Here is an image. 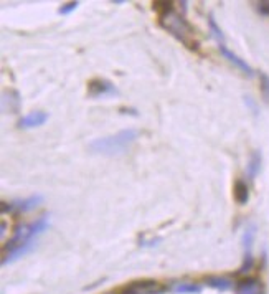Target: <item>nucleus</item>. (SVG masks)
Listing matches in <instances>:
<instances>
[{"instance_id":"f257e3e1","label":"nucleus","mask_w":269,"mask_h":294,"mask_svg":"<svg viewBox=\"0 0 269 294\" xmlns=\"http://www.w3.org/2000/svg\"><path fill=\"white\" fill-rule=\"evenodd\" d=\"M158 25L167 30L174 38H177L190 51L200 50V42L195 38V28L183 15H180L175 10L164 13V15L158 17Z\"/></svg>"},{"instance_id":"dca6fc26","label":"nucleus","mask_w":269,"mask_h":294,"mask_svg":"<svg viewBox=\"0 0 269 294\" xmlns=\"http://www.w3.org/2000/svg\"><path fill=\"white\" fill-rule=\"evenodd\" d=\"M258 76H259V91H261V96L264 102L269 104V74L264 73V71H259Z\"/></svg>"},{"instance_id":"aec40b11","label":"nucleus","mask_w":269,"mask_h":294,"mask_svg":"<svg viewBox=\"0 0 269 294\" xmlns=\"http://www.w3.org/2000/svg\"><path fill=\"white\" fill-rule=\"evenodd\" d=\"M256 10L264 17H269V0H264V2H256Z\"/></svg>"},{"instance_id":"6e6552de","label":"nucleus","mask_w":269,"mask_h":294,"mask_svg":"<svg viewBox=\"0 0 269 294\" xmlns=\"http://www.w3.org/2000/svg\"><path fill=\"white\" fill-rule=\"evenodd\" d=\"M235 293L236 294H264V289L258 278L245 276V278H240L235 283Z\"/></svg>"},{"instance_id":"4be33fe9","label":"nucleus","mask_w":269,"mask_h":294,"mask_svg":"<svg viewBox=\"0 0 269 294\" xmlns=\"http://www.w3.org/2000/svg\"><path fill=\"white\" fill-rule=\"evenodd\" d=\"M104 294H116V293H104Z\"/></svg>"},{"instance_id":"6ab92c4d","label":"nucleus","mask_w":269,"mask_h":294,"mask_svg":"<svg viewBox=\"0 0 269 294\" xmlns=\"http://www.w3.org/2000/svg\"><path fill=\"white\" fill-rule=\"evenodd\" d=\"M79 2H68V3H63L60 8H58V13L60 15H69L71 12H74L78 8Z\"/></svg>"},{"instance_id":"f3484780","label":"nucleus","mask_w":269,"mask_h":294,"mask_svg":"<svg viewBox=\"0 0 269 294\" xmlns=\"http://www.w3.org/2000/svg\"><path fill=\"white\" fill-rule=\"evenodd\" d=\"M154 10L158 13V17L164 15V13H169L172 10H175V3L174 2H167V0H162V2H154Z\"/></svg>"},{"instance_id":"7ed1b4c3","label":"nucleus","mask_w":269,"mask_h":294,"mask_svg":"<svg viewBox=\"0 0 269 294\" xmlns=\"http://www.w3.org/2000/svg\"><path fill=\"white\" fill-rule=\"evenodd\" d=\"M50 226V220L46 215H42L38 220H35L30 225H20L19 228L13 231V237L2 246V256L8 255V253L15 251L17 248L23 246V245L35 243L40 235Z\"/></svg>"},{"instance_id":"2eb2a0df","label":"nucleus","mask_w":269,"mask_h":294,"mask_svg":"<svg viewBox=\"0 0 269 294\" xmlns=\"http://www.w3.org/2000/svg\"><path fill=\"white\" fill-rule=\"evenodd\" d=\"M254 268V258L251 253H245V258H243V263H241L240 270H238V276H241V278H245V276H248L251 271Z\"/></svg>"},{"instance_id":"f8f14e48","label":"nucleus","mask_w":269,"mask_h":294,"mask_svg":"<svg viewBox=\"0 0 269 294\" xmlns=\"http://www.w3.org/2000/svg\"><path fill=\"white\" fill-rule=\"evenodd\" d=\"M261 152L259 150H254L249 157V162H248V167H246V172H248V177L249 179H256V175L261 171Z\"/></svg>"},{"instance_id":"4468645a","label":"nucleus","mask_w":269,"mask_h":294,"mask_svg":"<svg viewBox=\"0 0 269 294\" xmlns=\"http://www.w3.org/2000/svg\"><path fill=\"white\" fill-rule=\"evenodd\" d=\"M208 28H210L211 37H213L218 42V45H224V33H223V30L218 26L217 20H215L213 15L208 17Z\"/></svg>"},{"instance_id":"20e7f679","label":"nucleus","mask_w":269,"mask_h":294,"mask_svg":"<svg viewBox=\"0 0 269 294\" xmlns=\"http://www.w3.org/2000/svg\"><path fill=\"white\" fill-rule=\"evenodd\" d=\"M43 200L42 195H32V197L19 200V202H2L0 203V212L5 213H26L32 212L33 208H37L40 202Z\"/></svg>"},{"instance_id":"1a4fd4ad","label":"nucleus","mask_w":269,"mask_h":294,"mask_svg":"<svg viewBox=\"0 0 269 294\" xmlns=\"http://www.w3.org/2000/svg\"><path fill=\"white\" fill-rule=\"evenodd\" d=\"M48 121V113L45 111H32V113L25 114L23 118L19 121V127L20 129H33V127H40L43 126Z\"/></svg>"},{"instance_id":"ddd939ff","label":"nucleus","mask_w":269,"mask_h":294,"mask_svg":"<svg viewBox=\"0 0 269 294\" xmlns=\"http://www.w3.org/2000/svg\"><path fill=\"white\" fill-rule=\"evenodd\" d=\"M172 291L177 293V294H200L202 293V286L197 283H175Z\"/></svg>"},{"instance_id":"0eeeda50","label":"nucleus","mask_w":269,"mask_h":294,"mask_svg":"<svg viewBox=\"0 0 269 294\" xmlns=\"http://www.w3.org/2000/svg\"><path fill=\"white\" fill-rule=\"evenodd\" d=\"M218 50H220V53H222V56L224 58L226 61H230V63L235 66V68H238L241 71L243 74H246V76H254V71H253V68L246 63V61L243 60V58H240L236 55V53H233L230 48L226 47V43L224 45H218Z\"/></svg>"},{"instance_id":"f03ea898","label":"nucleus","mask_w":269,"mask_h":294,"mask_svg":"<svg viewBox=\"0 0 269 294\" xmlns=\"http://www.w3.org/2000/svg\"><path fill=\"white\" fill-rule=\"evenodd\" d=\"M139 131L134 127L122 129L117 134L108 136V137H98V139L90 142L91 152L103 154V155H121L129 150V147L137 141Z\"/></svg>"},{"instance_id":"412c9836","label":"nucleus","mask_w":269,"mask_h":294,"mask_svg":"<svg viewBox=\"0 0 269 294\" xmlns=\"http://www.w3.org/2000/svg\"><path fill=\"white\" fill-rule=\"evenodd\" d=\"M5 230H7V221L3 220L2 221V237H3V233H5Z\"/></svg>"},{"instance_id":"39448f33","label":"nucleus","mask_w":269,"mask_h":294,"mask_svg":"<svg viewBox=\"0 0 269 294\" xmlns=\"http://www.w3.org/2000/svg\"><path fill=\"white\" fill-rule=\"evenodd\" d=\"M124 288L134 294H164L167 291V286L156 279H137L124 284Z\"/></svg>"},{"instance_id":"9d476101","label":"nucleus","mask_w":269,"mask_h":294,"mask_svg":"<svg viewBox=\"0 0 269 294\" xmlns=\"http://www.w3.org/2000/svg\"><path fill=\"white\" fill-rule=\"evenodd\" d=\"M205 284L217 291H230V289L235 286L231 278L228 276H220V274H211V276H206L205 278Z\"/></svg>"},{"instance_id":"a211bd4d","label":"nucleus","mask_w":269,"mask_h":294,"mask_svg":"<svg viewBox=\"0 0 269 294\" xmlns=\"http://www.w3.org/2000/svg\"><path fill=\"white\" fill-rule=\"evenodd\" d=\"M254 235H256V230H254V226H249V228H246L245 235H243V246H245V253H251V246H253Z\"/></svg>"},{"instance_id":"423d86ee","label":"nucleus","mask_w":269,"mask_h":294,"mask_svg":"<svg viewBox=\"0 0 269 294\" xmlns=\"http://www.w3.org/2000/svg\"><path fill=\"white\" fill-rule=\"evenodd\" d=\"M117 95L116 86L103 78H94L88 83V96L90 98H103V96H112Z\"/></svg>"},{"instance_id":"9b49d317","label":"nucleus","mask_w":269,"mask_h":294,"mask_svg":"<svg viewBox=\"0 0 269 294\" xmlns=\"http://www.w3.org/2000/svg\"><path fill=\"white\" fill-rule=\"evenodd\" d=\"M233 198L238 205H246L249 200V185L243 179H238L233 185Z\"/></svg>"}]
</instances>
